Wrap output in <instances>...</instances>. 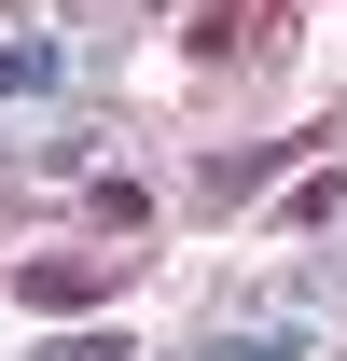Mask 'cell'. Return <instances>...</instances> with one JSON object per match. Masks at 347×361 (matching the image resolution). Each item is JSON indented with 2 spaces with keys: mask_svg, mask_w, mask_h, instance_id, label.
Returning a JSON list of instances; mask_svg holds the SVG:
<instances>
[{
  "mask_svg": "<svg viewBox=\"0 0 347 361\" xmlns=\"http://www.w3.org/2000/svg\"><path fill=\"white\" fill-rule=\"evenodd\" d=\"M14 292H28V306H84V292H97V264H28Z\"/></svg>",
  "mask_w": 347,
  "mask_h": 361,
  "instance_id": "obj_1",
  "label": "cell"
},
{
  "mask_svg": "<svg viewBox=\"0 0 347 361\" xmlns=\"http://www.w3.org/2000/svg\"><path fill=\"white\" fill-rule=\"evenodd\" d=\"M209 361H305V334H209Z\"/></svg>",
  "mask_w": 347,
  "mask_h": 361,
  "instance_id": "obj_2",
  "label": "cell"
}]
</instances>
